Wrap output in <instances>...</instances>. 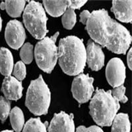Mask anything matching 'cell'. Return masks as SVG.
Returning <instances> with one entry per match:
<instances>
[{"instance_id": "5bb4252c", "label": "cell", "mask_w": 132, "mask_h": 132, "mask_svg": "<svg viewBox=\"0 0 132 132\" xmlns=\"http://www.w3.org/2000/svg\"><path fill=\"white\" fill-rule=\"evenodd\" d=\"M43 4L48 13L57 17L63 15L69 7V1H43Z\"/></svg>"}, {"instance_id": "7a4b0ae2", "label": "cell", "mask_w": 132, "mask_h": 132, "mask_svg": "<svg viewBox=\"0 0 132 132\" xmlns=\"http://www.w3.org/2000/svg\"><path fill=\"white\" fill-rule=\"evenodd\" d=\"M58 60L63 72L69 75H77L82 71L86 64V48L81 39L69 36L59 42Z\"/></svg>"}, {"instance_id": "9c48e42d", "label": "cell", "mask_w": 132, "mask_h": 132, "mask_svg": "<svg viewBox=\"0 0 132 132\" xmlns=\"http://www.w3.org/2000/svg\"><path fill=\"white\" fill-rule=\"evenodd\" d=\"M106 79L112 87H118L122 85L126 79V67L118 57L110 60L106 68Z\"/></svg>"}, {"instance_id": "603a6c76", "label": "cell", "mask_w": 132, "mask_h": 132, "mask_svg": "<svg viewBox=\"0 0 132 132\" xmlns=\"http://www.w3.org/2000/svg\"><path fill=\"white\" fill-rule=\"evenodd\" d=\"M125 92H126V88L123 85L116 87L113 90H111L112 95L118 102H121L122 103H126L128 101L127 96L125 95Z\"/></svg>"}, {"instance_id": "ffe728a7", "label": "cell", "mask_w": 132, "mask_h": 132, "mask_svg": "<svg viewBox=\"0 0 132 132\" xmlns=\"http://www.w3.org/2000/svg\"><path fill=\"white\" fill-rule=\"evenodd\" d=\"M77 21L75 11L68 7L62 16V24L66 29H71L75 26Z\"/></svg>"}, {"instance_id": "7402d4cb", "label": "cell", "mask_w": 132, "mask_h": 132, "mask_svg": "<svg viewBox=\"0 0 132 132\" xmlns=\"http://www.w3.org/2000/svg\"><path fill=\"white\" fill-rule=\"evenodd\" d=\"M11 112V102L3 96L0 97V120L4 122Z\"/></svg>"}, {"instance_id": "ac0fdd59", "label": "cell", "mask_w": 132, "mask_h": 132, "mask_svg": "<svg viewBox=\"0 0 132 132\" xmlns=\"http://www.w3.org/2000/svg\"><path fill=\"white\" fill-rule=\"evenodd\" d=\"M10 121L12 128L16 132H21L24 124L23 112L19 107H15L10 112Z\"/></svg>"}, {"instance_id": "5b68a950", "label": "cell", "mask_w": 132, "mask_h": 132, "mask_svg": "<svg viewBox=\"0 0 132 132\" xmlns=\"http://www.w3.org/2000/svg\"><path fill=\"white\" fill-rule=\"evenodd\" d=\"M48 21L45 10L41 3L32 1L25 7L23 13V21L27 29L33 37L43 39L48 32Z\"/></svg>"}, {"instance_id": "30bf717a", "label": "cell", "mask_w": 132, "mask_h": 132, "mask_svg": "<svg viewBox=\"0 0 132 132\" xmlns=\"http://www.w3.org/2000/svg\"><path fill=\"white\" fill-rule=\"evenodd\" d=\"M86 62L93 71H98L104 64V54L102 48L92 40H89L86 49Z\"/></svg>"}, {"instance_id": "e0dca14e", "label": "cell", "mask_w": 132, "mask_h": 132, "mask_svg": "<svg viewBox=\"0 0 132 132\" xmlns=\"http://www.w3.org/2000/svg\"><path fill=\"white\" fill-rule=\"evenodd\" d=\"M112 125V132L130 131V122L127 114L120 113L116 114Z\"/></svg>"}, {"instance_id": "f546056e", "label": "cell", "mask_w": 132, "mask_h": 132, "mask_svg": "<svg viewBox=\"0 0 132 132\" xmlns=\"http://www.w3.org/2000/svg\"><path fill=\"white\" fill-rule=\"evenodd\" d=\"M2 132H13V131H11V130H5V131H3Z\"/></svg>"}, {"instance_id": "d4e9b609", "label": "cell", "mask_w": 132, "mask_h": 132, "mask_svg": "<svg viewBox=\"0 0 132 132\" xmlns=\"http://www.w3.org/2000/svg\"><path fill=\"white\" fill-rule=\"evenodd\" d=\"M76 132H104L101 128L97 126H90L89 128H86L85 126H79L77 128Z\"/></svg>"}, {"instance_id": "8992f818", "label": "cell", "mask_w": 132, "mask_h": 132, "mask_svg": "<svg viewBox=\"0 0 132 132\" xmlns=\"http://www.w3.org/2000/svg\"><path fill=\"white\" fill-rule=\"evenodd\" d=\"M59 35L57 32L51 37L44 38L36 44L35 56L36 63L43 71L50 73L52 71L58 60L56 40Z\"/></svg>"}, {"instance_id": "484cf974", "label": "cell", "mask_w": 132, "mask_h": 132, "mask_svg": "<svg viewBox=\"0 0 132 132\" xmlns=\"http://www.w3.org/2000/svg\"><path fill=\"white\" fill-rule=\"evenodd\" d=\"M87 1L85 0V1H79V0H72V1H69V8L73 9H80L82 6H83Z\"/></svg>"}, {"instance_id": "6da1fadb", "label": "cell", "mask_w": 132, "mask_h": 132, "mask_svg": "<svg viewBox=\"0 0 132 132\" xmlns=\"http://www.w3.org/2000/svg\"><path fill=\"white\" fill-rule=\"evenodd\" d=\"M92 40L112 52L125 54L131 42V36L126 27L112 19L105 9L90 13L85 23Z\"/></svg>"}, {"instance_id": "cb8c5ba5", "label": "cell", "mask_w": 132, "mask_h": 132, "mask_svg": "<svg viewBox=\"0 0 132 132\" xmlns=\"http://www.w3.org/2000/svg\"><path fill=\"white\" fill-rule=\"evenodd\" d=\"M13 75L15 78L19 81H22L26 77V67L22 61L18 62L15 65Z\"/></svg>"}, {"instance_id": "2e32d148", "label": "cell", "mask_w": 132, "mask_h": 132, "mask_svg": "<svg viewBox=\"0 0 132 132\" xmlns=\"http://www.w3.org/2000/svg\"><path fill=\"white\" fill-rule=\"evenodd\" d=\"M25 3V1H5L1 3L0 7L2 9H5L11 16L19 17L23 12Z\"/></svg>"}, {"instance_id": "d6986e66", "label": "cell", "mask_w": 132, "mask_h": 132, "mask_svg": "<svg viewBox=\"0 0 132 132\" xmlns=\"http://www.w3.org/2000/svg\"><path fill=\"white\" fill-rule=\"evenodd\" d=\"M46 126L40 118H30L24 125L23 132H47Z\"/></svg>"}, {"instance_id": "f1b7e54d", "label": "cell", "mask_w": 132, "mask_h": 132, "mask_svg": "<svg viewBox=\"0 0 132 132\" xmlns=\"http://www.w3.org/2000/svg\"><path fill=\"white\" fill-rule=\"evenodd\" d=\"M2 20L1 18V16H0V31H1V29H2Z\"/></svg>"}, {"instance_id": "277c9868", "label": "cell", "mask_w": 132, "mask_h": 132, "mask_svg": "<svg viewBox=\"0 0 132 132\" xmlns=\"http://www.w3.org/2000/svg\"><path fill=\"white\" fill-rule=\"evenodd\" d=\"M51 93L42 75L32 81L27 92L25 105L32 114L41 116L48 113Z\"/></svg>"}, {"instance_id": "7c38bea8", "label": "cell", "mask_w": 132, "mask_h": 132, "mask_svg": "<svg viewBox=\"0 0 132 132\" xmlns=\"http://www.w3.org/2000/svg\"><path fill=\"white\" fill-rule=\"evenodd\" d=\"M22 82L13 76H7L2 83V91L7 100L17 101L23 95Z\"/></svg>"}, {"instance_id": "8fae6325", "label": "cell", "mask_w": 132, "mask_h": 132, "mask_svg": "<svg viewBox=\"0 0 132 132\" xmlns=\"http://www.w3.org/2000/svg\"><path fill=\"white\" fill-rule=\"evenodd\" d=\"M49 132H75L73 115L64 112L55 114L48 128Z\"/></svg>"}, {"instance_id": "9a60e30c", "label": "cell", "mask_w": 132, "mask_h": 132, "mask_svg": "<svg viewBox=\"0 0 132 132\" xmlns=\"http://www.w3.org/2000/svg\"><path fill=\"white\" fill-rule=\"evenodd\" d=\"M13 68V57L9 50L5 48L0 49V72L5 76H9Z\"/></svg>"}, {"instance_id": "44dd1931", "label": "cell", "mask_w": 132, "mask_h": 132, "mask_svg": "<svg viewBox=\"0 0 132 132\" xmlns=\"http://www.w3.org/2000/svg\"><path fill=\"white\" fill-rule=\"evenodd\" d=\"M20 56L23 62L29 64L33 60V46L30 43H26L22 46Z\"/></svg>"}, {"instance_id": "52a82bcc", "label": "cell", "mask_w": 132, "mask_h": 132, "mask_svg": "<svg viewBox=\"0 0 132 132\" xmlns=\"http://www.w3.org/2000/svg\"><path fill=\"white\" fill-rule=\"evenodd\" d=\"M94 79L89 75L81 73L75 77L71 86V92L74 98L79 103H85L91 98L94 91Z\"/></svg>"}, {"instance_id": "ba28073f", "label": "cell", "mask_w": 132, "mask_h": 132, "mask_svg": "<svg viewBox=\"0 0 132 132\" xmlns=\"http://www.w3.org/2000/svg\"><path fill=\"white\" fill-rule=\"evenodd\" d=\"M5 37L11 48L15 50L21 48L26 38L25 30L23 24L17 20L9 21L6 26Z\"/></svg>"}, {"instance_id": "4fadbf2b", "label": "cell", "mask_w": 132, "mask_h": 132, "mask_svg": "<svg viewBox=\"0 0 132 132\" xmlns=\"http://www.w3.org/2000/svg\"><path fill=\"white\" fill-rule=\"evenodd\" d=\"M131 1H113L112 11L116 19L123 23H131L132 20Z\"/></svg>"}, {"instance_id": "3957f363", "label": "cell", "mask_w": 132, "mask_h": 132, "mask_svg": "<svg viewBox=\"0 0 132 132\" xmlns=\"http://www.w3.org/2000/svg\"><path fill=\"white\" fill-rule=\"evenodd\" d=\"M120 103L111 90L97 89L90 102V114L98 126H110L120 109Z\"/></svg>"}, {"instance_id": "83f0119b", "label": "cell", "mask_w": 132, "mask_h": 132, "mask_svg": "<svg viewBox=\"0 0 132 132\" xmlns=\"http://www.w3.org/2000/svg\"><path fill=\"white\" fill-rule=\"evenodd\" d=\"M131 50H132L131 48L128 54V57H127V62H128V66H129V68L130 69H131V57H132Z\"/></svg>"}, {"instance_id": "4316f807", "label": "cell", "mask_w": 132, "mask_h": 132, "mask_svg": "<svg viewBox=\"0 0 132 132\" xmlns=\"http://www.w3.org/2000/svg\"><path fill=\"white\" fill-rule=\"evenodd\" d=\"M89 15H90V12L87 10H84L80 14V21L82 24H85L87 19L89 18Z\"/></svg>"}]
</instances>
